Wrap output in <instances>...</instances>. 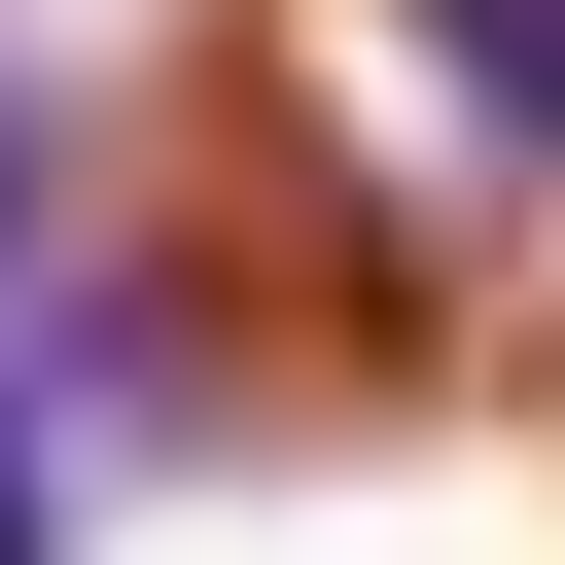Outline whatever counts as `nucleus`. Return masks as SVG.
Listing matches in <instances>:
<instances>
[{
    "label": "nucleus",
    "instance_id": "obj_1",
    "mask_svg": "<svg viewBox=\"0 0 565 565\" xmlns=\"http://www.w3.org/2000/svg\"><path fill=\"white\" fill-rule=\"evenodd\" d=\"M247 177L318 212L388 353L565 318V0H247Z\"/></svg>",
    "mask_w": 565,
    "mask_h": 565
},
{
    "label": "nucleus",
    "instance_id": "obj_2",
    "mask_svg": "<svg viewBox=\"0 0 565 565\" xmlns=\"http://www.w3.org/2000/svg\"><path fill=\"white\" fill-rule=\"evenodd\" d=\"M0 565H71V424H35V353H0Z\"/></svg>",
    "mask_w": 565,
    "mask_h": 565
},
{
    "label": "nucleus",
    "instance_id": "obj_3",
    "mask_svg": "<svg viewBox=\"0 0 565 565\" xmlns=\"http://www.w3.org/2000/svg\"><path fill=\"white\" fill-rule=\"evenodd\" d=\"M0 318H35V106H0Z\"/></svg>",
    "mask_w": 565,
    "mask_h": 565
}]
</instances>
